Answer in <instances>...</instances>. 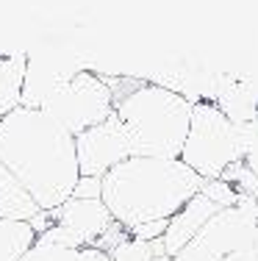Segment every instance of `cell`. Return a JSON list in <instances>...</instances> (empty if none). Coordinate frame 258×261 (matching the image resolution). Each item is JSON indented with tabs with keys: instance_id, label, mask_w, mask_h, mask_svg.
I'll use <instances>...</instances> for the list:
<instances>
[{
	"instance_id": "cell-1",
	"label": "cell",
	"mask_w": 258,
	"mask_h": 261,
	"mask_svg": "<svg viewBox=\"0 0 258 261\" xmlns=\"http://www.w3.org/2000/svg\"><path fill=\"white\" fill-rule=\"evenodd\" d=\"M0 164L20 181L42 211L72 197L78 178L75 136L39 109H14L0 120Z\"/></svg>"
},
{
	"instance_id": "cell-2",
	"label": "cell",
	"mask_w": 258,
	"mask_h": 261,
	"mask_svg": "<svg viewBox=\"0 0 258 261\" xmlns=\"http://www.w3.org/2000/svg\"><path fill=\"white\" fill-rule=\"evenodd\" d=\"M100 200L122 228L169 220L203 189V178L181 159L131 156L100 178Z\"/></svg>"
},
{
	"instance_id": "cell-3",
	"label": "cell",
	"mask_w": 258,
	"mask_h": 261,
	"mask_svg": "<svg viewBox=\"0 0 258 261\" xmlns=\"http://www.w3.org/2000/svg\"><path fill=\"white\" fill-rule=\"evenodd\" d=\"M111 103L133 156L181 159L194 106L189 97L158 84H136L125 95H114Z\"/></svg>"
},
{
	"instance_id": "cell-4",
	"label": "cell",
	"mask_w": 258,
	"mask_h": 261,
	"mask_svg": "<svg viewBox=\"0 0 258 261\" xmlns=\"http://www.w3.org/2000/svg\"><path fill=\"white\" fill-rule=\"evenodd\" d=\"M255 128L258 122L236 125L214 103H194L181 161L192 172H197L203 181H219L228 167L244 161Z\"/></svg>"
},
{
	"instance_id": "cell-5",
	"label": "cell",
	"mask_w": 258,
	"mask_h": 261,
	"mask_svg": "<svg viewBox=\"0 0 258 261\" xmlns=\"http://www.w3.org/2000/svg\"><path fill=\"white\" fill-rule=\"evenodd\" d=\"M39 111L50 117L56 125H61L70 136H78L106 122L114 114L111 89H108L106 78L89 70H78L47 97Z\"/></svg>"
},
{
	"instance_id": "cell-6",
	"label": "cell",
	"mask_w": 258,
	"mask_h": 261,
	"mask_svg": "<svg viewBox=\"0 0 258 261\" xmlns=\"http://www.w3.org/2000/svg\"><path fill=\"white\" fill-rule=\"evenodd\" d=\"M258 228V203L242 197L211 217L192 242L175 256V261H231L250 247Z\"/></svg>"
},
{
	"instance_id": "cell-7",
	"label": "cell",
	"mask_w": 258,
	"mask_h": 261,
	"mask_svg": "<svg viewBox=\"0 0 258 261\" xmlns=\"http://www.w3.org/2000/svg\"><path fill=\"white\" fill-rule=\"evenodd\" d=\"M131 156V139H128L122 122L117 120V114L75 136L78 172L86 178H103L108 170H114L117 164H122Z\"/></svg>"
},
{
	"instance_id": "cell-8",
	"label": "cell",
	"mask_w": 258,
	"mask_h": 261,
	"mask_svg": "<svg viewBox=\"0 0 258 261\" xmlns=\"http://www.w3.org/2000/svg\"><path fill=\"white\" fill-rule=\"evenodd\" d=\"M111 222H114V217L108 214V208L103 206V200H81V197H70V200H64L59 208H53V211H39L28 225L34 228L36 236L45 233L47 228L59 225V228H64L70 236H75V242L81 247H92Z\"/></svg>"
},
{
	"instance_id": "cell-9",
	"label": "cell",
	"mask_w": 258,
	"mask_h": 261,
	"mask_svg": "<svg viewBox=\"0 0 258 261\" xmlns=\"http://www.w3.org/2000/svg\"><path fill=\"white\" fill-rule=\"evenodd\" d=\"M217 211H222L217 206L214 200H208L203 192H197V195L192 197V200L186 203L181 211H178L175 217H169V222H167V231H164L161 236V242H164V253L167 256L175 258L178 253L183 250V247L189 245V242L197 236V231L203 225H206L208 220H211Z\"/></svg>"
},
{
	"instance_id": "cell-10",
	"label": "cell",
	"mask_w": 258,
	"mask_h": 261,
	"mask_svg": "<svg viewBox=\"0 0 258 261\" xmlns=\"http://www.w3.org/2000/svg\"><path fill=\"white\" fill-rule=\"evenodd\" d=\"M75 72H64L59 64L53 61H34L28 56V67H25V84H22V109H42L45 100L64 84L67 78H72Z\"/></svg>"
},
{
	"instance_id": "cell-11",
	"label": "cell",
	"mask_w": 258,
	"mask_h": 261,
	"mask_svg": "<svg viewBox=\"0 0 258 261\" xmlns=\"http://www.w3.org/2000/svg\"><path fill=\"white\" fill-rule=\"evenodd\" d=\"M39 211L42 208L34 203V197H31L20 186V181L0 164V220L31 222Z\"/></svg>"
},
{
	"instance_id": "cell-12",
	"label": "cell",
	"mask_w": 258,
	"mask_h": 261,
	"mask_svg": "<svg viewBox=\"0 0 258 261\" xmlns=\"http://www.w3.org/2000/svg\"><path fill=\"white\" fill-rule=\"evenodd\" d=\"M25 67H28V53H14L0 59V120L6 114H11L14 109H20Z\"/></svg>"
},
{
	"instance_id": "cell-13",
	"label": "cell",
	"mask_w": 258,
	"mask_h": 261,
	"mask_svg": "<svg viewBox=\"0 0 258 261\" xmlns=\"http://www.w3.org/2000/svg\"><path fill=\"white\" fill-rule=\"evenodd\" d=\"M36 233L28 222L0 220V261H20L34 247Z\"/></svg>"
},
{
	"instance_id": "cell-14",
	"label": "cell",
	"mask_w": 258,
	"mask_h": 261,
	"mask_svg": "<svg viewBox=\"0 0 258 261\" xmlns=\"http://www.w3.org/2000/svg\"><path fill=\"white\" fill-rule=\"evenodd\" d=\"M20 261H111V258H108V253H100V250H95V247L70 250V247H50V245L34 242V247H31Z\"/></svg>"
},
{
	"instance_id": "cell-15",
	"label": "cell",
	"mask_w": 258,
	"mask_h": 261,
	"mask_svg": "<svg viewBox=\"0 0 258 261\" xmlns=\"http://www.w3.org/2000/svg\"><path fill=\"white\" fill-rule=\"evenodd\" d=\"M158 256H167L164 253V242L156 239V242H142V239H133V236H128L122 245H117L111 253H108V258L111 261H153Z\"/></svg>"
},
{
	"instance_id": "cell-16",
	"label": "cell",
	"mask_w": 258,
	"mask_h": 261,
	"mask_svg": "<svg viewBox=\"0 0 258 261\" xmlns=\"http://www.w3.org/2000/svg\"><path fill=\"white\" fill-rule=\"evenodd\" d=\"M203 195L208 197V200H214L219 208H228V206H236L239 200H242L244 195H239L236 189L228 184V181H203Z\"/></svg>"
},
{
	"instance_id": "cell-17",
	"label": "cell",
	"mask_w": 258,
	"mask_h": 261,
	"mask_svg": "<svg viewBox=\"0 0 258 261\" xmlns=\"http://www.w3.org/2000/svg\"><path fill=\"white\" fill-rule=\"evenodd\" d=\"M167 222L169 220H156V222H145V225H136V228H131V233L133 239H142V242H156V239H161L164 231H167Z\"/></svg>"
},
{
	"instance_id": "cell-18",
	"label": "cell",
	"mask_w": 258,
	"mask_h": 261,
	"mask_svg": "<svg viewBox=\"0 0 258 261\" xmlns=\"http://www.w3.org/2000/svg\"><path fill=\"white\" fill-rule=\"evenodd\" d=\"M100 178H86L81 175L75 184V189H72V197H81V200H100Z\"/></svg>"
},
{
	"instance_id": "cell-19",
	"label": "cell",
	"mask_w": 258,
	"mask_h": 261,
	"mask_svg": "<svg viewBox=\"0 0 258 261\" xmlns=\"http://www.w3.org/2000/svg\"><path fill=\"white\" fill-rule=\"evenodd\" d=\"M244 164L250 167V172L258 178V128H255V134H253V139H250V145H247V153H244Z\"/></svg>"
},
{
	"instance_id": "cell-20",
	"label": "cell",
	"mask_w": 258,
	"mask_h": 261,
	"mask_svg": "<svg viewBox=\"0 0 258 261\" xmlns=\"http://www.w3.org/2000/svg\"><path fill=\"white\" fill-rule=\"evenodd\" d=\"M231 261H258V228H255V236L250 242V247H244L239 256H233Z\"/></svg>"
},
{
	"instance_id": "cell-21",
	"label": "cell",
	"mask_w": 258,
	"mask_h": 261,
	"mask_svg": "<svg viewBox=\"0 0 258 261\" xmlns=\"http://www.w3.org/2000/svg\"><path fill=\"white\" fill-rule=\"evenodd\" d=\"M153 261H175L172 256H158V258H153Z\"/></svg>"
}]
</instances>
